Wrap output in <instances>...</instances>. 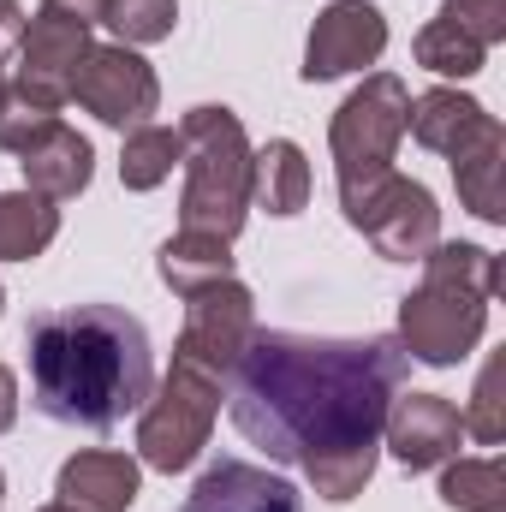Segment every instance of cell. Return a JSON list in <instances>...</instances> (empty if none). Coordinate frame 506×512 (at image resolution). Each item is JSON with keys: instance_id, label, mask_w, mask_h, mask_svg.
<instances>
[{"instance_id": "1", "label": "cell", "mask_w": 506, "mask_h": 512, "mask_svg": "<svg viewBox=\"0 0 506 512\" xmlns=\"http://www.w3.org/2000/svg\"><path fill=\"white\" fill-rule=\"evenodd\" d=\"M399 340H316L251 328L227 370L239 435L280 465H304L322 501H352L376 477L381 417L405 382Z\"/></svg>"}, {"instance_id": "2", "label": "cell", "mask_w": 506, "mask_h": 512, "mask_svg": "<svg viewBox=\"0 0 506 512\" xmlns=\"http://www.w3.org/2000/svg\"><path fill=\"white\" fill-rule=\"evenodd\" d=\"M36 411L72 429H114L155 393L149 328L120 304L42 310L24 328Z\"/></svg>"}, {"instance_id": "3", "label": "cell", "mask_w": 506, "mask_h": 512, "mask_svg": "<svg viewBox=\"0 0 506 512\" xmlns=\"http://www.w3.org/2000/svg\"><path fill=\"white\" fill-rule=\"evenodd\" d=\"M501 292V256L483 245H435L423 256V286L399 304V346L417 364H459L489 322Z\"/></svg>"}, {"instance_id": "4", "label": "cell", "mask_w": 506, "mask_h": 512, "mask_svg": "<svg viewBox=\"0 0 506 512\" xmlns=\"http://www.w3.org/2000/svg\"><path fill=\"white\" fill-rule=\"evenodd\" d=\"M185 197L179 221L185 233H215L239 239L251 215V143L233 108H191L185 114Z\"/></svg>"}, {"instance_id": "5", "label": "cell", "mask_w": 506, "mask_h": 512, "mask_svg": "<svg viewBox=\"0 0 506 512\" xmlns=\"http://www.w3.org/2000/svg\"><path fill=\"white\" fill-rule=\"evenodd\" d=\"M405 114H411V90H405L393 72L364 78V84L340 102V114H334V126H328L334 173H340V203L358 197V191H370L381 173H393V149H399V137H405Z\"/></svg>"}, {"instance_id": "6", "label": "cell", "mask_w": 506, "mask_h": 512, "mask_svg": "<svg viewBox=\"0 0 506 512\" xmlns=\"http://www.w3.org/2000/svg\"><path fill=\"white\" fill-rule=\"evenodd\" d=\"M215 411H221V382L191 370V364H173L167 382L149 393V405L137 411V459L149 471H185L203 447H209V429H215Z\"/></svg>"}, {"instance_id": "7", "label": "cell", "mask_w": 506, "mask_h": 512, "mask_svg": "<svg viewBox=\"0 0 506 512\" xmlns=\"http://www.w3.org/2000/svg\"><path fill=\"white\" fill-rule=\"evenodd\" d=\"M346 221L376 245V256L387 262H423V256L441 245V209L429 197V185L417 179H399V173H381L370 191L346 197L340 203Z\"/></svg>"}, {"instance_id": "8", "label": "cell", "mask_w": 506, "mask_h": 512, "mask_svg": "<svg viewBox=\"0 0 506 512\" xmlns=\"http://www.w3.org/2000/svg\"><path fill=\"white\" fill-rule=\"evenodd\" d=\"M251 328H256L251 292H245L239 280H215V286H203V292L185 298V328H179L173 364H191V370L227 382V370H233V358L245 352Z\"/></svg>"}, {"instance_id": "9", "label": "cell", "mask_w": 506, "mask_h": 512, "mask_svg": "<svg viewBox=\"0 0 506 512\" xmlns=\"http://www.w3.org/2000/svg\"><path fill=\"white\" fill-rule=\"evenodd\" d=\"M72 96H78V108H90L102 126H149V114H155V102H161V84H155V72H149V60L126 48V42H114V48H96L90 42V54H84V66H78V78H72Z\"/></svg>"}, {"instance_id": "10", "label": "cell", "mask_w": 506, "mask_h": 512, "mask_svg": "<svg viewBox=\"0 0 506 512\" xmlns=\"http://www.w3.org/2000/svg\"><path fill=\"white\" fill-rule=\"evenodd\" d=\"M90 54V30L72 24V18H54V12H36L18 36V96L36 102V108H66L72 102V78Z\"/></svg>"}, {"instance_id": "11", "label": "cell", "mask_w": 506, "mask_h": 512, "mask_svg": "<svg viewBox=\"0 0 506 512\" xmlns=\"http://www.w3.org/2000/svg\"><path fill=\"white\" fill-rule=\"evenodd\" d=\"M381 48H387V18L364 0H334L328 12H316L310 24V42H304V84H328V78H346V72H364L376 66Z\"/></svg>"}, {"instance_id": "12", "label": "cell", "mask_w": 506, "mask_h": 512, "mask_svg": "<svg viewBox=\"0 0 506 512\" xmlns=\"http://www.w3.org/2000/svg\"><path fill=\"white\" fill-rule=\"evenodd\" d=\"M381 435H387V447L405 471H435V465L459 459L465 423L441 393H393V405L381 417Z\"/></svg>"}, {"instance_id": "13", "label": "cell", "mask_w": 506, "mask_h": 512, "mask_svg": "<svg viewBox=\"0 0 506 512\" xmlns=\"http://www.w3.org/2000/svg\"><path fill=\"white\" fill-rule=\"evenodd\" d=\"M179 512H304L298 489L262 465H245V459H215L197 489L185 495Z\"/></svg>"}, {"instance_id": "14", "label": "cell", "mask_w": 506, "mask_h": 512, "mask_svg": "<svg viewBox=\"0 0 506 512\" xmlns=\"http://www.w3.org/2000/svg\"><path fill=\"white\" fill-rule=\"evenodd\" d=\"M18 155H24V161H18V167H24V191H36V197H48V203L78 197V191L90 185V173H96L90 137H78L66 120H54L42 137H30Z\"/></svg>"}, {"instance_id": "15", "label": "cell", "mask_w": 506, "mask_h": 512, "mask_svg": "<svg viewBox=\"0 0 506 512\" xmlns=\"http://www.w3.org/2000/svg\"><path fill=\"white\" fill-rule=\"evenodd\" d=\"M489 126H495V114H489L477 96H459V90H423V96L411 102V114H405V131H411L423 149H435V155L471 149Z\"/></svg>"}, {"instance_id": "16", "label": "cell", "mask_w": 506, "mask_h": 512, "mask_svg": "<svg viewBox=\"0 0 506 512\" xmlns=\"http://www.w3.org/2000/svg\"><path fill=\"white\" fill-rule=\"evenodd\" d=\"M54 495L78 512H126L137 501V459L126 453H78L60 465Z\"/></svg>"}, {"instance_id": "17", "label": "cell", "mask_w": 506, "mask_h": 512, "mask_svg": "<svg viewBox=\"0 0 506 512\" xmlns=\"http://www.w3.org/2000/svg\"><path fill=\"white\" fill-rule=\"evenodd\" d=\"M501 179H506V131H501V120H495V126L471 143V149H459V155H453V185H459V203H465L477 221H489V227H501V221H506Z\"/></svg>"}, {"instance_id": "18", "label": "cell", "mask_w": 506, "mask_h": 512, "mask_svg": "<svg viewBox=\"0 0 506 512\" xmlns=\"http://www.w3.org/2000/svg\"><path fill=\"white\" fill-rule=\"evenodd\" d=\"M251 203L268 215H298L310 203V161L292 137H274L251 155Z\"/></svg>"}, {"instance_id": "19", "label": "cell", "mask_w": 506, "mask_h": 512, "mask_svg": "<svg viewBox=\"0 0 506 512\" xmlns=\"http://www.w3.org/2000/svg\"><path fill=\"white\" fill-rule=\"evenodd\" d=\"M233 239H215V233H179V239H167L161 245V280L179 292V298H191V292H203V286H215V280H233V251H227Z\"/></svg>"}, {"instance_id": "20", "label": "cell", "mask_w": 506, "mask_h": 512, "mask_svg": "<svg viewBox=\"0 0 506 512\" xmlns=\"http://www.w3.org/2000/svg\"><path fill=\"white\" fill-rule=\"evenodd\" d=\"M60 209L36 191H0V262H30L54 245Z\"/></svg>"}, {"instance_id": "21", "label": "cell", "mask_w": 506, "mask_h": 512, "mask_svg": "<svg viewBox=\"0 0 506 512\" xmlns=\"http://www.w3.org/2000/svg\"><path fill=\"white\" fill-rule=\"evenodd\" d=\"M179 161H185V137L173 126H131L120 149V179L126 191H155Z\"/></svg>"}, {"instance_id": "22", "label": "cell", "mask_w": 506, "mask_h": 512, "mask_svg": "<svg viewBox=\"0 0 506 512\" xmlns=\"http://www.w3.org/2000/svg\"><path fill=\"white\" fill-rule=\"evenodd\" d=\"M441 501L459 512H506V465L501 459H447Z\"/></svg>"}, {"instance_id": "23", "label": "cell", "mask_w": 506, "mask_h": 512, "mask_svg": "<svg viewBox=\"0 0 506 512\" xmlns=\"http://www.w3.org/2000/svg\"><path fill=\"white\" fill-rule=\"evenodd\" d=\"M483 42H471L459 24H447L441 12L417 30V66H429V72H441V78H471V72H483Z\"/></svg>"}, {"instance_id": "24", "label": "cell", "mask_w": 506, "mask_h": 512, "mask_svg": "<svg viewBox=\"0 0 506 512\" xmlns=\"http://www.w3.org/2000/svg\"><path fill=\"white\" fill-rule=\"evenodd\" d=\"M102 24L137 48V42H161V36H173V24H179V0H108L102 6Z\"/></svg>"}, {"instance_id": "25", "label": "cell", "mask_w": 506, "mask_h": 512, "mask_svg": "<svg viewBox=\"0 0 506 512\" xmlns=\"http://www.w3.org/2000/svg\"><path fill=\"white\" fill-rule=\"evenodd\" d=\"M501 382H506V358L495 352V358L483 364V376H477L471 411L459 417V423H465V435H477V441H501V435H506V399H501Z\"/></svg>"}, {"instance_id": "26", "label": "cell", "mask_w": 506, "mask_h": 512, "mask_svg": "<svg viewBox=\"0 0 506 512\" xmlns=\"http://www.w3.org/2000/svg\"><path fill=\"white\" fill-rule=\"evenodd\" d=\"M441 18L447 24H459L471 42H483V48H495L506 36V0H441Z\"/></svg>"}, {"instance_id": "27", "label": "cell", "mask_w": 506, "mask_h": 512, "mask_svg": "<svg viewBox=\"0 0 506 512\" xmlns=\"http://www.w3.org/2000/svg\"><path fill=\"white\" fill-rule=\"evenodd\" d=\"M54 120H60L54 108H36V102H24L18 90H6V102H0V149H12V155H18L30 137H42Z\"/></svg>"}, {"instance_id": "28", "label": "cell", "mask_w": 506, "mask_h": 512, "mask_svg": "<svg viewBox=\"0 0 506 512\" xmlns=\"http://www.w3.org/2000/svg\"><path fill=\"white\" fill-rule=\"evenodd\" d=\"M102 6H108V0H42V12L72 18V24H84V30H96V24H102Z\"/></svg>"}, {"instance_id": "29", "label": "cell", "mask_w": 506, "mask_h": 512, "mask_svg": "<svg viewBox=\"0 0 506 512\" xmlns=\"http://www.w3.org/2000/svg\"><path fill=\"white\" fill-rule=\"evenodd\" d=\"M24 36V6L18 0H0V54H12Z\"/></svg>"}, {"instance_id": "30", "label": "cell", "mask_w": 506, "mask_h": 512, "mask_svg": "<svg viewBox=\"0 0 506 512\" xmlns=\"http://www.w3.org/2000/svg\"><path fill=\"white\" fill-rule=\"evenodd\" d=\"M18 423V382H12V370L0 364V435Z\"/></svg>"}, {"instance_id": "31", "label": "cell", "mask_w": 506, "mask_h": 512, "mask_svg": "<svg viewBox=\"0 0 506 512\" xmlns=\"http://www.w3.org/2000/svg\"><path fill=\"white\" fill-rule=\"evenodd\" d=\"M42 512H78V507H66V501H54V507H42Z\"/></svg>"}, {"instance_id": "32", "label": "cell", "mask_w": 506, "mask_h": 512, "mask_svg": "<svg viewBox=\"0 0 506 512\" xmlns=\"http://www.w3.org/2000/svg\"><path fill=\"white\" fill-rule=\"evenodd\" d=\"M6 90H12V84H6V72H0V102H6Z\"/></svg>"}, {"instance_id": "33", "label": "cell", "mask_w": 506, "mask_h": 512, "mask_svg": "<svg viewBox=\"0 0 506 512\" xmlns=\"http://www.w3.org/2000/svg\"><path fill=\"white\" fill-rule=\"evenodd\" d=\"M0 501H6V477H0Z\"/></svg>"}, {"instance_id": "34", "label": "cell", "mask_w": 506, "mask_h": 512, "mask_svg": "<svg viewBox=\"0 0 506 512\" xmlns=\"http://www.w3.org/2000/svg\"><path fill=\"white\" fill-rule=\"evenodd\" d=\"M0 304H6V292H0Z\"/></svg>"}]
</instances>
